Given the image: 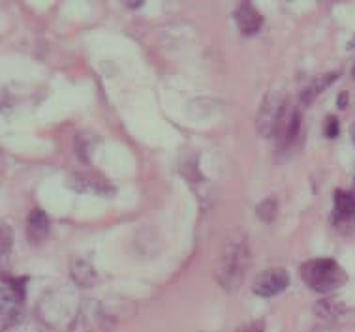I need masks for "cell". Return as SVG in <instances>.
Here are the masks:
<instances>
[{
    "label": "cell",
    "mask_w": 355,
    "mask_h": 332,
    "mask_svg": "<svg viewBox=\"0 0 355 332\" xmlns=\"http://www.w3.org/2000/svg\"><path fill=\"white\" fill-rule=\"evenodd\" d=\"M352 137H354L355 141V122H354V126H352Z\"/></svg>",
    "instance_id": "d6986e66"
},
{
    "label": "cell",
    "mask_w": 355,
    "mask_h": 332,
    "mask_svg": "<svg viewBox=\"0 0 355 332\" xmlns=\"http://www.w3.org/2000/svg\"><path fill=\"white\" fill-rule=\"evenodd\" d=\"M286 100L282 94H277V92H272L269 96L265 98L263 105L259 109V115H258V130L259 134L265 135V137H269V135L275 134V130H277L278 119L282 115V111H284Z\"/></svg>",
    "instance_id": "8992f818"
},
{
    "label": "cell",
    "mask_w": 355,
    "mask_h": 332,
    "mask_svg": "<svg viewBox=\"0 0 355 332\" xmlns=\"http://www.w3.org/2000/svg\"><path fill=\"white\" fill-rule=\"evenodd\" d=\"M312 332H338L335 331V329H331V326H318V329H314Z\"/></svg>",
    "instance_id": "e0dca14e"
},
{
    "label": "cell",
    "mask_w": 355,
    "mask_h": 332,
    "mask_svg": "<svg viewBox=\"0 0 355 332\" xmlns=\"http://www.w3.org/2000/svg\"><path fill=\"white\" fill-rule=\"evenodd\" d=\"M336 77H338V73H325V76H322L320 79H314L309 89L303 92V105H309V103H312V100H314V98L320 96L323 90L327 89L331 83H335Z\"/></svg>",
    "instance_id": "8fae6325"
},
{
    "label": "cell",
    "mask_w": 355,
    "mask_h": 332,
    "mask_svg": "<svg viewBox=\"0 0 355 332\" xmlns=\"http://www.w3.org/2000/svg\"><path fill=\"white\" fill-rule=\"evenodd\" d=\"M331 222L338 233H354L355 231V192L336 190L335 192V209Z\"/></svg>",
    "instance_id": "277c9868"
},
{
    "label": "cell",
    "mask_w": 355,
    "mask_h": 332,
    "mask_svg": "<svg viewBox=\"0 0 355 332\" xmlns=\"http://www.w3.org/2000/svg\"><path fill=\"white\" fill-rule=\"evenodd\" d=\"M71 278L78 281L79 286H92L96 281V272L83 259H73L71 261Z\"/></svg>",
    "instance_id": "30bf717a"
},
{
    "label": "cell",
    "mask_w": 355,
    "mask_h": 332,
    "mask_svg": "<svg viewBox=\"0 0 355 332\" xmlns=\"http://www.w3.org/2000/svg\"><path fill=\"white\" fill-rule=\"evenodd\" d=\"M25 280H15V278H4L2 281V329L6 331L17 321L23 310V300H25Z\"/></svg>",
    "instance_id": "3957f363"
},
{
    "label": "cell",
    "mask_w": 355,
    "mask_h": 332,
    "mask_svg": "<svg viewBox=\"0 0 355 332\" xmlns=\"http://www.w3.org/2000/svg\"><path fill=\"white\" fill-rule=\"evenodd\" d=\"M301 278L316 293H333L346 283L348 274L335 259L320 257L304 263L301 267Z\"/></svg>",
    "instance_id": "7a4b0ae2"
},
{
    "label": "cell",
    "mask_w": 355,
    "mask_h": 332,
    "mask_svg": "<svg viewBox=\"0 0 355 332\" xmlns=\"http://www.w3.org/2000/svg\"><path fill=\"white\" fill-rule=\"evenodd\" d=\"M343 312H344L343 302H338V300H333V299L322 300V302H318V306H316V313H320V315L325 317V320L338 317Z\"/></svg>",
    "instance_id": "7c38bea8"
},
{
    "label": "cell",
    "mask_w": 355,
    "mask_h": 332,
    "mask_svg": "<svg viewBox=\"0 0 355 332\" xmlns=\"http://www.w3.org/2000/svg\"><path fill=\"white\" fill-rule=\"evenodd\" d=\"M256 212H258V216L263 220V222H272L275 218H277V212H278V203H277V198H267L263 199L261 203L258 204V209H256Z\"/></svg>",
    "instance_id": "4fadbf2b"
},
{
    "label": "cell",
    "mask_w": 355,
    "mask_h": 332,
    "mask_svg": "<svg viewBox=\"0 0 355 332\" xmlns=\"http://www.w3.org/2000/svg\"><path fill=\"white\" fill-rule=\"evenodd\" d=\"M349 102V92H340V96H338V107L344 109L348 105Z\"/></svg>",
    "instance_id": "2e32d148"
},
{
    "label": "cell",
    "mask_w": 355,
    "mask_h": 332,
    "mask_svg": "<svg viewBox=\"0 0 355 332\" xmlns=\"http://www.w3.org/2000/svg\"><path fill=\"white\" fill-rule=\"evenodd\" d=\"M250 267V252L246 244L245 235L235 231L227 236L226 244L220 254L218 280L224 288H237L241 280L245 278L246 270Z\"/></svg>",
    "instance_id": "6da1fadb"
},
{
    "label": "cell",
    "mask_w": 355,
    "mask_h": 332,
    "mask_svg": "<svg viewBox=\"0 0 355 332\" xmlns=\"http://www.w3.org/2000/svg\"><path fill=\"white\" fill-rule=\"evenodd\" d=\"M354 77H355V68H354Z\"/></svg>",
    "instance_id": "44dd1931"
},
{
    "label": "cell",
    "mask_w": 355,
    "mask_h": 332,
    "mask_svg": "<svg viewBox=\"0 0 355 332\" xmlns=\"http://www.w3.org/2000/svg\"><path fill=\"white\" fill-rule=\"evenodd\" d=\"M288 286H290L288 270L282 267H272L258 274V278L252 283V291L259 297L267 299V297H275V295L282 293Z\"/></svg>",
    "instance_id": "5b68a950"
},
{
    "label": "cell",
    "mask_w": 355,
    "mask_h": 332,
    "mask_svg": "<svg viewBox=\"0 0 355 332\" xmlns=\"http://www.w3.org/2000/svg\"><path fill=\"white\" fill-rule=\"evenodd\" d=\"M235 21H237V26H239V30L245 34V36H254V34L261 28V25H263L261 13H259L250 2H243V4L235 10Z\"/></svg>",
    "instance_id": "ba28073f"
},
{
    "label": "cell",
    "mask_w": 355,
    "mask_h": 332,
    "mask_svg": "<svg viewBox=\"0 0 355 332\" xmlns=\"http://www.w3.org/2000/svg\"><path fill=\"white\" fill-rule=\"evenodd\" d=\"M26 233H28V241L36 246L46 241L49 236V218L46 212L40 209L31 211L28 220H26Z\"/></svg>",
    "instance_id": "9c48e42d"
},
{
    "label": "cell",
    "mask_w": 355,
    "mask_h": 332,
    "mask_svg": "<svg viewBox=\"0 0 355 332\" xmlns=\"http://www.w3.org/2000/svg\"><path fill=\"white\" fill-rule=\"evenodd\" d=\"M126 4H128V6H141L143 2H126Z\"/></svg>",
    "instance_id": "ac0fdd59"
},
{
    "label": "cell",
    "mask_w": 355,
    "mask_h": 332,
    "mask_svg": "<svg viewBox=\"0 0 355 332\" xmlns=\"http://www.w3.org/2000/svg\"><path fill=\"white\" fill-rule=\"evenodd\" d=\"M10 246H12V233H10V227L4 225L2 227V256H6L10 252Z\"/></svg>",
    "instance_id": "9a60e30c"
},
{
    "label": "cell",
    "mask_w": 355,
    "mask_h": 332,
    "mask_svg": "<svg viewBox=\"0 0 355 332\" xmlns=\"http://www.w3.org/2000/svg\"><path fill=\"white\" fill-rule=\"evenodd\" d=\"M325 135L333 139L338 135V119L336 116H329L327 121H325Z\"/></svg>",
    "instance_id": "5bb4252c"
},
{
    "label": "cell",
    "mask_w": 355,
    "mask_h": 332,
    "mask_svg": "<svg viewBox=\"0 0 355 332\" xmlns=\"http://www.w3.org/2000/svg\"><path fill=\"white\" fill-rule=\"evenodd\" d=\"M299 130H301V111L297 107H293L290 102L286 103L282 115L278 119L277 130H275V135H277L278 147L288 148L295 141V137L299 135Z\"/></svg>",
    "instance_id": "52a82bcc"
},
{
    "label": "cell",
    "mask_w": 355,
    "mask_h": 332,
    "mask_svg": "<svg viewBox=\"0 0 355 332\" xmlns=\"http://www.w3.org/2000/svg\"><path fill=\"white\" fill-rule=\"evenodd\" d=\"M245 332H259V331H258V329H256V326H252L250 331H245Z\"/></svg>",
    "instance_id": "ffe728a7"
}]
</instances>
